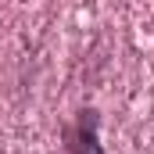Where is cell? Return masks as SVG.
<instances>
[{
    "instance_id": "1",
    "label": "cell",
    "mask_w": 154,
    "mask_h": 154,
    "mask_svg": "<svg viewBox=\"0 0 154 154\" xmlns=\"http://www.w3.org/2000/svg\"><path fill=\"white\" fill-rule=\"evenodd\" d=\"M97 125H100V118H97V111H93V108L79 111V118L65 129L68 154H104L100 140H97Z\"/></svg>"
}]
</instances>
